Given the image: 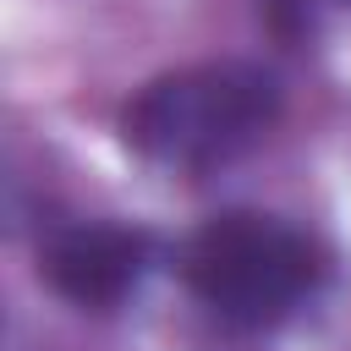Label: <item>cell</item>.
<instances>
[{"instance_id": "obj_1", "label": "cell", "mask_w": 351, "mask_h": 351, "mask_svg": "<svg viewBox=\"0 0 351 351\" xmlns=\"http://www.w3.org/2000/svg\"><path fill=\"white\" fill-rule=\"evenodd\" d=\"M280 115V82L274 71L252 60H208L186 71L154 77L121 115V137L132 154L203 176L214 165L241 159Z\"/></svg>"}, {"instance_id": "obj_2", "label": "cell", "mask_w": 351, "mask_h": 351, "mask_svg": "<svg viewBox=\"0 0 351 351\" xmlns=\"http://www.w3.org/2000/svg\"><path fill=\"white\" fill-rule=\"evenodd\" d=\"M176 269L186 291L236 329L280 324L324 280V258L296 225L274 214H247V208L214 214L208 225H197L181 241Z\"/></svg>"}, {"instance_id": "obj_3", "label": "cell", "mask_w": 351, "mask_h": 351, "mask_svg": "<svg viewBox=\"0 0 351 351\" xmlns=\"http://www.w3.org/2000/svg\"><path fill=\"white\" fill-rule=\"evenodd\" d=\"M148 274V236L126 225H60L38 247V280L82 313L121 307Z\"/></svg>"}]
</instances>
